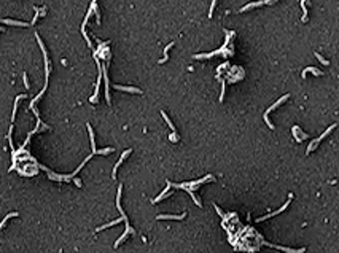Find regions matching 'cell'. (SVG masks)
<instances>
[{"label":"cell","mask_w":339,"mask_h":253,"mask_svg":"<svg viewBox=\"0 0 339 253\" xmlns=\"http://www.w3.org/2000/svg\"><path fill=\"white\" fill-rule=\"evenodd\" d=\"M288 97H290V94H285V96H282V97L279 99V100H277L276 104H274V105H271V107H269V108L266 110V112H264V115H263V118H264V123H266L268 126H269V129H276V126H274V124H272L271 121H269V116H268V115L271 113L272 110H276L277 107H280V105L284 104L285 100H288Z\"/></svg>","instance_id":"cell-1"},{"label":"cell","mask_w":339,"mask_h":253,"mask_svg":"<svg viewBox=\"0 0 339 253\" xmlns=\"http://www.w3.org/2000/svg\"><path fill=\"white\" fill-rule=\"evenodd\" d=\"M291 199H293V194H291V193H290V194H288V201H287L285 204L280 207V209H279V210H276V212H271V213L264 215V217H259V218L256 220V221H258V223H261V221H264V220H268V218H272V217H276V215L282 213V212H284V210L287 209V207H288V204H290V201H291Z\"/></svg>","instance_id":"cell-2"},{"label":"cell","mask_w":339,"mask_h":253,"mask_svg":"<svg viewBox=\"0 0 339 253\" xmlns=\"http://www.w3.org/2000/svg\"><path fill=\"white\" fill-rule=\"evenodd\" d=\"M334 127H336V124H333V126H329V127H328V129H326V131H325V132H323V134H322V135H320V137H318V139H317V140H314V142H310V145H309V148H307V154H309V153H312V151H314V150H315V148H317V146H318V143H320V142H322V140H323V139H325V137H326V135H328V134H329V132H333V129H334Z\"/></svg>","instance_id":"cell-3"},{"label":"cell","mask_w":339,"mask_h":253,"mask_svg":"<svg viewBox=\"0 0 339 253\" xmlns=\"http://www.w3.org/2000/svg\"><path fill=\"white\" fill-rule=\"evenodd\" d=\"M263 243H264V245H269V247L277 248V250H282V252H285V253H304V252H306V248H299V250H295V248L282 247V245H274V243H269V242H264V240H263Z\"/></svg>","instance_id":"cell-4"},{"label":"cell","mask_w":339,"mask_h":253,"mask_svg":"<svg viewBox=\"0 0 339 253\" xmlns=\"http://www.w3.org/2000/svg\"><path fill=\"white\" fill-rule=\"evenodd\" d=\"M115 89L118 91H124V93H136V94H142L143 91L139 88H134V86H121V85H115Z\"/></svg>","instance_id":"cell-5"},{"label":"cell","mask_w":339,"mask_h":253,"mask_svg":"<svg viewBox=\"0 0 339 253\" xmlns=\"http://www.w3.org/2000/svg\"><path fill=\"white\" fill-rule=\"evenodd\" d=\"M131 153H132V150H126V151H124V153H123V156H121V158L118 159L116 165H115V167H113V172H111V177H113V178H116V171H118V167H119V165L123 164V161L126 159V158H127V156L131 154Z\"/></svg>","instance_id":"cell-6"},{"label":"cell","mask_w":339,"mask_h":253,"mask_svg":"<svg viewBox=\"0 0 339 253\" xmlns=\"http://www.w3.org/2000/svg\"><path fill=\"white\" fill-rule=\"evenodd\" d=\"M134 232H136V229H132V228H126V231L123 232V236L119 237L116 242H115V248H118V247H119V245H121V243H123V240H124V239H126V237L129 236V234H134Z\"/></svg>","instance_id":"cell-7"},{"label":"cell","mask_w":339,"mask_h":253,"mask_svg":"<svg viewBox=\"0 0 339 253\" xmlns=\"http://www.w3.org/2000/svg\"><path fill=\"white\" fill-rule=\"evenodd\" d=\"M186 217V213H182V215H158V220H183Z\"/></svg>","instance_id":"cell-8"},{"label":"cell","mask_w":339,"mask_h":253,"mask_svg":"<svg viewBox=\"0 0 339 253\" xmlns=\"http://www.w3.org/2000/svg\"><path fill=\"white\" fill-rule=\"evenodd\" d=\"M261 5H264V0H258V2H252V3H248V5H245V7H242V8H240V13H244V11L250 10V8H256V7H261Z\"/></svg>","instance_id":"cell-9"},{"label":"cell","mask_w":339,"mask_h":253,"mask_svg":"<svg viewBox=\"0 0 339 253\" xmlns=\"http://www.w3.org/2000/svg\"><path fill=\"white\" fill-rule=\"evenodd\" d=\"M3 24H10V26H18V27H29V22H21V21H13V19H3Z\"/></svg>","instance_id":"cell-10"},{"label":"cell","mask_w":339,"mask_h":253,"mask_svg":"<svg viewBox=\"0 0 339 253\" xmlns=\"http://www.w3.org/2000/svg\"><path fill=\"white\" fill-rule=\"evenodd\" d=\"M307 72H312L314 75H317V76H322V75H323V73L320 72L318 68H314V67H307V68H304V70H303V73H301V78H306V73H307Z\"/></svg>","instance_id":"cell-11"},{"label":"cell","mask_w":339,"mask_h":253,"mask_svg":"<svg viewBox=\"0 0 339 253\" xmlns=\"http://www.w3.org/2000/svg\"><path fill=\"white\" fill-rule=\"evenodd\" d=\"M21 99H26V94H21V96H18L16 100H15V107H13V115H11V123L15 121V118H16V112H18V102H19Z\"/></svg>","instance_id":"cell-12"},{"label":"cell","mask_w":339,"mask_h":253,"mask_svg":"<svg viewBox=\"0 0 339 253\" xmlns=\"http://www.w3.org/2000/svg\"><path fill=\"white\" fill-rule=\"evenodd\" d=\"M172 46H174V41H172V43H169V45H167V46L164 48V51H162V53H164V57H162L161 61H159V64H164V62L169 61V54H167V53H169V49L172 48Z\"/></svg>","instance_id":"cell-13"},{"label":"cell","mask_w":339,"mask_h":253,"mask_svg":"<svg viewBox=\"0 0 339 253\" xmlns=\"http://www.w3.org/2000/svg\"><path fill=\"white\" fill-rule=\"evenodd\" d=\"M301 8H303V18H301V21L306 22L307 21V7H306V0H301Z\"/></svg>","instance_id":"cell-14"},{"label":"cell","mask_w":339,"mask_h":253,"mask_svg":"<svg viewBox=\"0 0 339 253\" xmlns=\"http://www.w3.org/2000/svg\"><path fill=\"white\" fill-rule=\"evenodd\" d=\"M13 217H18V212H13V213H8L7 215V217L5 218H3V221L2 223H0V231H2V229H3V226H5V223L8 221V220H10V218H13Z\"/></svg>","instance_id":"cell-15"},{"label":"cell","mask_w":339,"mask_h":253,"mask_svg":"<svg viewBox=\"0 0 339 253\" xmlns=\"http://www.w3.org/2000/svg\"><path fill=\"white\" fill-rule=\"evenodd\" d=\"M161 115H162V118L166 119V123H167V124H169V126H170V129H172V134H177V131H175V127H174L172 121H170V119H169V116H167V115H166V112H161Z\"/></svg>","instance_id":"cell-16"},{"label":"cell","mask_w":339,"mask_h":253,"mask_svg":"<svg viewBox=\"0 0 339 253\" xmlns=\"http://www.w3.org/2000/svg\"><path fill=\"white\" fill-rule=\"evenodd\" d=\"M314 54H315V57H317V59H318V61H320V62H322V64H323V65H328V64H329V62H328V61H326V59H325V57H323V56H322V54H318V53H314Z\"/></svg>","instance_id":"cell-17"},{"label":"cell","mask_w":339,"mask_h":253,"mask_svg":"<svg viewBox=\"0 0 339 253\" xmlns=\"http://www.w3.org/2000/svg\"><path fill=\"white\" fill-rule=\"evenodd\" d=\"M215 5H217V0H212V5H210V11H209V18H212V13L215 10Z\"/></svg>","instance_id":"cell-18"},{"label":"cell","mask_w":339,"mask_h":253,"mask_svg":"<svg viewBox=\"0 0 339 253\" xmlns=\"http://www.w3.org/2000/svg\"><path fill=\"white\" fill-rule=\"evenodd\" d=\"M22 80H24V86H26L27 89H29V80H27V73H24V75H22Z\"/></svg>","instance_id":"cell-19"},{"label":"cell","mask_w":339,"mask_h":253,"mask_svg":"<svg viewBox=\"0 0 339 253\" xmlns=\"http://www.w3.org/2000/svg\"><path fill=\"white\" fill-rule=\"evenodd\" d=\"M169 139L172 140V142H178V135H177V134H170Z\"/></svg>","instance_id":"cell-20"},{"label":"cell","mask_w":339,"mask_h":253,"mask_svg":"<svg viewBox=\"0 0 339 253\" xmlns=\"http://www.w3.org/2000/svg\"><path fill=\"white\" fill-rule=\"evenodd\" d=\"M215 210H217V212H218V215H220V217H223V218H225V215H223V212H221V209H220V207H218V205H215Z\"/></svg>","instance_id":"cell-21"},{"label":"cell","mask_w":339,"mask_h":253,"mask_svg":"<svg viewBox=\"0 0 339 253\" xmlns=\"http://www.w3.org/2000/svg\"><path fill=\"white\" fill-rule=\"evenodd\" d=\"M73 180H75V183H77V186H81V182L78 180V178H73Z\"/></svg>","instance_id":"cell-22"},{"label":"cell","mask_w":339,"mask_h":253,"mask_svg":"<svg viewBox=\"0 0 339 253\" xmlns=\"http://www.w3.org/2000/svg\"><path fill=\"white\" fill-rule=\"evenodd\" d=\"M276 0H264V3H274Z\"/></svg>","instance_id":"cell-23"},{"label":"cell","mask_w":339,"mask_h":253,"mask_svg":"<svg viewBox=\"0 0 339 253\" xmlns=\"http://www.w3.org/2000/svg\"><path fill=\"white\" fill-rule=\"evenodd\" d=\"M0 32H3V27L2 26H0Z\"/></svg>","instance_id":"cell-24"}]
</instances>
